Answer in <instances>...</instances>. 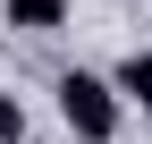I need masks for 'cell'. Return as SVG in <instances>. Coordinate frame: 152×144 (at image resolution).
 <instances>
[{
    "mask_svg": "<svg viewBox=\"0 0 152 144\" xmlns=\"http://www.w3.org/2000/svg\"><path fill=\"white\" fill-rule=\"evenodd\" d=\"M59 119H68L85 144H110V136H118V85L68 68V76H59Z\"/></svg>",
    "mask_w": 152,
    "mask_h": 144,
    "instance_id": "obj_1",
    "label": "cell"
},
{
    "mask_svg": "<svg viewBox=\"0 0 152 144\" xmlns=\"http://www.w3.org/2000/svg\"><path fill=\"white\" fill-rule=\"evenodd\" d=\"M17 136H26V110H17V102L0 93V144H17Z\"/></svg>",
    "mask_w": 152,
    "mask_h": 144,
    "instance_id": "obj_4",
    "label": "cell"
},
{
    "mask_svg": "<svg viewBox=\"0 0 152 144\" xmlns=\"http://www.w3.org/2000/svg\"><path fill=\"white\" fill-rule=\"evenodd\" d=\"M0 9H9V26H26V34L68 26V0H0Z\"/></svg>",
    "mask_w": 152,
    "mask_h": 144,
    "instance_id": "obj_2",
    "label": "cell"
},
{
    "mask_svg": "<svg viewBox=\"0 0 152 144\" xmlns=\"http://www.w3.org/2000/svg\"><path fill=\"white\" fill-rule=\"evenodd\" d=\"M118 93L135 102V110H144V127H152V51H135V60L118 68Z\"/></svg>",
    "mask_w": 152,
    "mask_h": 144,
    "instance_id": "obj_3",
    "label": "cell"
}]
</instances>
